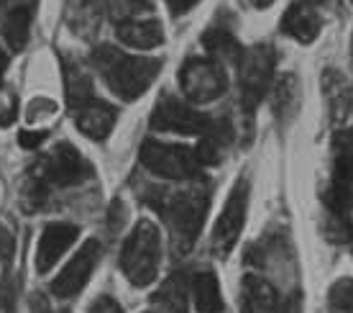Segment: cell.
<instances>
[{
  "label": "cell",
  "instance_id": "cell-1",
  "mask_svg": "<svg viewBox=\"0 0 353 313\" xmlns=\"http://www.w3.org/2000/svg\"><path fill=\"white\" fill-rule=\"evenodd\" d=\"M149 206L159 211L164 224L169 229L172 244L179 254H187L192 249L197 236L203 231L208 206H210V188L194 185L187 190H146L141 196Z\"/></svg>",
  "mask_w": 353,
  "mask_h": 313
},
{
  "label": "cell",
  "instance_id": "cell-7",
  "mask_svg": "<svg viewBox=\"0 0 353 313\" xmlns=\"http://www.w3.org/2000/svg\"><path fill=\"white\" fill-rule=\"evenodd\" d=\"M179 88L192 103H212L228 90V75L218 59L190 57L179 67Z\"/></svg>",
  "mask_w": 353,
  "mask_h": 313
},
{
  "label": "cell",
  "instance_id": "cell-18",
  "mask_svg": "<svg viewBox=\"0 0 353 313\" xmlns=\"http://www.w3.org/2000/svg\"><path fill=\"white\" fill-rule=\"evenodd\" d=\"M230 142H233V129L228 118H210V126L203 134V142L194 149V154L200 164H218Z\"/></svg>",
  "mask_w": 353,
  "mask_h": 313
},
{
  "label": "cell",
  "instance_id": "cell-9",
  "mask_svg": "<svg viewBox=\"0 0 353 313\" xmlns=\"http://www.w3.org/2000/svg\"><path fill=\"white\" fill-rule=\"evenodd\" d=\"M246 211H248V180L239 178L236 185L230 190L228 200L221 211V218L212 229V247L218 254H228L236 242H239L243 224H246Z\"/></svg>",
  "mask_w": 353,
  "mask_h": 313
},
{
  "label": "cell",
  "instance_id": "cell-17",
  "mask_svg": "<svg viewBox=\"0 0 353 313\" xmlns=\"http://www.w3.org/2000/svg\"><path fill=\"white\" fill-rule=\"evenodd\" d=\"M36 6L39 0H26V3H18L3 16V39L13 52H21L28 41V31L34 23Z\"/></svg>",
  "mask_w": 353,
  "mask_h": 313
},
{
  "label": "cell",
  "instance_id": "cell-21",
  "mask_svg": "<svg viewBox=\"0 0 353 313\" xmlns=\"http://www.w3.org/2000/svg\"><path fill=\"white\" fill-rule=\"evenodd\" d=\"M200 44H203L215 59H223V62L239 64L241 57H243V49H241L239 39L230 34L228 28H218V26L208 28V31L200 36Z\"/></svg>",
  "mask_w": 353,
  "mask_h": 313
},
{
  "label": "cell",
  "instance_id": "cell-15",
  "mask_svg": "<svg viewBox=\"0 0 353 313\" xmlns=\"http://www.w3.org/2000/svg\"><path fill=\"white\" fill-rule=\"evenodd\" d=\"M320 28H323V18L307 3H292L290 10L282 16V34L292 36L300 44H312L320 36Z\"/></svg>",
  "mask_w": 353,
  "mask_h": 313
},
{
  "label": "cell",
  "instance_id": "cell-13",
  "mask_svg": "<svg viewBox=\"0 0 353 313\" xmlns=\"http://www.w3.org/2000/svg\"><path fill=\"white\" fill-rule=\"evenodd\" d=\"M115 118H118V111L113 106H108L105 100H88L85 106L74 108V121H77V129L88 139H95V142H103L108 139V134L113 131Z\"/></svg>",
  "mask_w": 353,
  "mask_h": 313
},
{
  "label": "cell",
  "instance_id": "cell-32",
  "mask_svg": "<svg viewBox=\"0 0 353 313\" xmlns=\"http://www.w3.org/2000/svg\"><path fill=\"white\" fill-rule=\"evenodd\" d=\"M200 0H167L169 10H172V16H182V13H190V10L197 6Z\"/></svg>",
  "mask_w": 353,
  "mask_h": 313
},
{
  "label": "cell",
  "instance_id": "cell-31",
  "mask_svg": "<svg viewBox=\"0 0 353 313\" xmlns=\"http://www.w3.org/2000/svg\"><path fill=\"white\" fill-rule=\"evenodd\" d=\"M123 224H125V206L121 200H113V206H110V229L118 231Z\"/></svg>",
  "mask_w": 353,
  "mask_h": 313
},
{
  "label": "cell",
  "instance_id": "cell-16",
  "mask_svg": "<svg viewBox=\"0 0 353 313\" xmlns=\"http://www.w3.org/2000/svg\"><path fill=\"white\" fill-rule=\"evenodd\" d=\"M241 287V313H279V298L272 283L259 275H246Z\"/></svg>",
  "mask_w": 353,
  "mask_h": 313
},
{
  "label": "cell",
  "instance_id": "cell-26",
  "mask_svg": "<svg viewBox=\"0 0 353 313\" xmlns=\"http://www.w3.org/2000/svg\"><path fill=\"white\" fill-rule=\"evenodd\" d=\"M18 116V98L10 90H0V126H10Z\"/></svg>",
  "mask_w": 353,
  "mask_h": 313
},
{
  "label": "cell",
  "instance_id": "cell-19",
  "mask_svg": "<svg viewBox=\"0 0 353 313\" xmlns=\"http://www.w3.org/2000/svg\"><path fill=\"white\" fill-rule=\"evenodd\" d=\"M194 298V311L197 313H221L223 311V296L221 283L215 278L212 269H200L190 283Z\"/></svg>",
  "mask_w": 353,
  "mask_h": 313
},
{
  "label": "cell",
  "instance_id": "cell-4",
  "mask_svg": "<svg viewBox=\"0 0 353 313\" xmlns=\"http://www.w3.org/2000/svg\"><path fill=\"white\" fill-rule=\"evenodd\" d=\"M161 262V234L154 221L143 218L125 236L121 249V269L128 283L136 287L151 285L159 275Z\"/></svg>",
  "mask_w": 353,
  "mask_h": 313
},
{
  "label": "cell",
  "instance_id": "cell-6",
  "mask_svg": "<svg viewBox=\"0 0 353 313\" xmlns=\"http://www.w3.org/2000/svg\"><path fill=\"white\" fill-rule=\"evenodd\" d=\"M139 160L151 175L164 180H194L203 167L194 149H187L182 144H164L157 139H146L141 144Z\"/></svg>",
  "mask_w": 353,
  "mask_h": 313
},
{
  "label": "cell",
  "instance_id": "cell-25",
  "mask_svg": "<svg viewBox=\"0 0 353 313\" xmlns=\"http://www.w3.org/2000/svg\"><path fill=\"white\" fill-rule=\"evenodd\" d=\"M327 311L330 313H353V280L341 278L327 290Z\"/></svg>",
  "mask_w": 353,
  "mask_h": 313
},
{
  "label": "cell",
  "instance_id": "cell-23",
  "mask_svg": "<svg viewBox=\"0 0 353 313\" xmlns=\"http://www.w3.org/2000/svg\"><path fill=\"white\" fill-rule=\"evenodd\" d=\"M154 301L161 305L164 313H187V283L182 280V275L169 278L164 287L154 296Z\"/></svg>",
  "mask_w": 353,
  "mask_h": 313
},
{
  "label": "cell",
  "instance_id": "cell-36",
  "mask_svg": "<svg viewBox=\"0 0 353 313\" xmlns=\"http://www.w3.org/2000/svg\"><path fill=\"white\" fill-rule=\"evenodd\" d=\"M13 3H18V0H0V13L6 16V13L10 10V6H13Z\"/></svg>",
  "mask_w": 353,
  "mask_h": 313
},
{
  "label": "cell",
  "instance_id": "cell-12",
  "mask_svg": "<svg viewBox=\"0 0 353 313\" xmlns=\"http://www.w3.org/2000/svg\"><path fill=\"white\" fill-rule=\"evenodd\" d=\"M77 236H80V229L74 224H64V221L46 224V229L41 231V239L36 244V269L41 275L49 272L57 262L62 260L64 252L77 242Z\"/></svg>",
  "mask_w": 353,
  "mask_h": 313
},
{
  "label": "cell",
  "instance_id": "cell-24",
  "mask_svg": "<svg viewBox=\"0 0 353 313\" xmlns=\"http://www.w3.org/2000/svg\"><path fill=\"white\" fill-rule=\"evenodd\" d=\"M297 100H300V85L294 75H284L274 85V111L276 116H287L297 111Z\"/></svg>",
  "mask_w": 353,
  "mask_h": 313
},
{
  "label": "cell",
  "instance_id": "cell-8",
  "mask_svg": "<svg viewBox=\"0 0 353 313\" xmlns=\"http://www.w3.org/2000/svg\"><path fill=\"white\" fill-rule=\"evenodd\" d=\"M239 88L243 113H251L264 100L274 75V49L269 44H256L243 52L239 62Z\"/></svg>",
  "mask_w": 353,
  "mask_h": 313
},
{
  "label": "cell",
  "instance_id": "cell-27",
  "mask_svg": "<svg viewBox=\"0 0 353 313\" xmlns=\"http://www.w3.org/2000/svg\"><path fill=\"white\" fill-rule=\"evenodd\" d=\"M113 8L125 16V21L131 16H139V13H149L151 10V0H113Z\"/></svg>",
  "mask_w": 353,
  "mask_h": 313
},
{
  "label": "cell",
  "instance_id": "cell-34",
  "mask_svg": "<svg viewBox=\"0 0 353 313\" xmlns=\"http://www.w3.org/2000/svg\"><path fill=\"white\" fill-rule=\"evenodd\" d=\"M0 313H13V303L8 296H0Z\"/></svg>",
  "mask_w": 353,
  "mask_h": 313
},
{
  "label": "cell",
  "instance_id": "cell-30",
  "mask_svg": "<svg viewBox=\"0 0 353 313\" xmlns=\"http://www.w3.org/2000/svg\"><path fill=\"white\" fill-rule=\"evenodd\" d=\"M46 131H21L18 134V144L23 146V149H36V146H41L46 142Z\"/></svg>",
  "mask_w": 353,
  "mask_h": 313
},
{
  "label": "cell",
  "instance_id": "cell-37",
  "mask_svg": "<svg viewBox=\"0 0 353 313\" xmlns=\"http://www.w3.org/2000/svg\"><path fill=\"white\" fill-rule=\"evenodd\" d=\"M305 3H310V6H320V3H325V0H305Z\"/></svg>",
  "mask_w": 353,
  "mask_h": 313
},
{
  "label": "cell",
  "instance_id": "cell-14",
  "mask_svg": "<svg viewBox=\"0 0 353 313\" xmlns=\"http://www.w3.org/2000/svg\"><path fill=\"white\" fill-rule=\"evenodd\" d=\"M115 36L133 49H154L164 44V26L157 18H128L118 23Z\"/></svg>",
  "mask_w": 353,
  "mask_h": 313
},
{
  "label": "cell",
  "instance_id": "cell-11",
  "mask_svg": "<svg viewBox=\"0 0 353 313\" xmlns=\"http://www.w3.org/2000/svg\"><path fill=\"white\" fill-rule=\"evenodd\" d=\"M100 242L97 239H88L82 244L80 252L72 257L67 265L62 267V272L54 278L52 283V293L57 298H74L80 293L82 287L88 285V280L92 278V269L97 267L100 262Z\"/></svg>",
  "mask_w": 353,
  "mask_h": 313
},
{
  "label": "cell",
  "instance_id": "cell-5",
  "mask_svg": "<svg viewBox=\"0 0 353 313\" xmlns=\"http://www.w3.org/2000/svg\"><path fill=\"white\" fill-rule=\"evenodd\" d=\"M325 206L336 221L345 224L353 211V131H343L333 144V172L325 190Z\"/></svg>",
  "mask_w": 353,
  "mask_h": 313
},
{
  "label": "cell",
  "instance_id": "cell-33",
  "mask_svg": "<svg viewBox=\"0 0 353 313\" xmlns=\"http://www.w3.org/2000/svg\"><path fill=\"white\" fill-rule=\"evenodd\" d=\"M10 64V54L0 46V90H3V77H6V70H8Z\"/></svg>",
  "mask_w": 353,
  "mask_h": 313
},
{
  "label": "cell",
  "instance_id": "cell-3",
  "mask_svg": "<svg viewBox=\"0 0 353 313\" xmlns=\"http://www.w3.org/2000/svg\"><path fill=\"white\" fill-rule=\"evenodd\" d=\"M92 64L103 75L110 93L123 103L141 98L161 70V59L157 57H133V54L118 52L110 44L97 46L92 52Z\"/></svg>",
  "mask_w": 353,
  "mask_h": 313
},
{
  "label": "cell",
  "instance_id": "cell-10",
  "mask_svg": "<svg viewBox=\"0 0 353 313\" xmlns=\"http://www.w3.org/2000/svg\"><path fill=\"white\" fill-rule=\"evenodd\" d=\"M210 118L197 113L176 95H161L151 111V129L157 131H174V134H205Z\"/></svg>",
  "mask_w": 353,
  "mask_h": 313
},
{
  "label": "cell",
  "instance_id": "cell-22",
  "mask_svg": "<svg viewBox=\"0 0 353 313\" xmlns=\"http://www.w3.org/2000/svg\"><path fill=\"white\" fill-rule=\"evenodd\" d=\"M64 82H67V100H70L72 111L85 106L88 100L95 98V93H92V82H90V75L82 70L77 62L64 59Z\"/></svg>",
  "mask_w": 353,
  "mask_h": 313
},
{
  "label": "cell",
  "instance_id": "cell-2",
  "mask_svg": "<svg viewBox=\"0 0 353 313\" xmlns=\"http://www.w3.org/2000/svg\"><path fill=\"white\" fill-rule=\"evenodd\" d=\"M95 175L92 164L82 157L72 144H59L46 154L41 162H36L34 170L28 172V180L23 185V203L26 211H36L44 206L46 196L52 188H72L82 185Z\"/></svg>",
  "mask_w": 353,
  "mask_h": 313
},
{
  "label": "cell",
  "instance_id": "cell-38",
  "mask_svg": "<svg viewBox=\"0 0 353 313\" xmlns=\"http://www.w3.org/2000/svg\"><path fill=\"white\" fill-rule=\"evenodd\" d=\"M351 49H353V44H351Z\"/></svg>",
  "mask_w": 353,
  "mask_h": 313
},
{
  "label": "cell",
  "instance_id": "cell-29",
  "mask_svg": "<svg viewBox=\"0 0 353 313\" xmlns=\"http://www.w3.org/2000/svg\"><path fill=\"white\" fill-rule=\"evenodd\" d=\"M88 313H123V308H121V303H118L115 298L100 296V298H95V301L90 303Z\"/></svg>",
  "mask_w": 353,
  "mask_h": 313
},
{
  "label": "cell",
  "instance_id": "cell-28",
  "mask_svg": "<svg viewBox=\"0 0 353 313\" xmlns=\"http://www.w3.org/2000/svg\"><path fill=\"white\" fill-rule=\"evenodd\" d=\"M57 111V103L49 98H36L31 106H28V121H39V116H52Z\"/></svg>",
  "mask_w": 353,
  "mask_h": 313
},
{
  "label": "cell",
  "instance_id": "cell-39",
  "mask_svg": "<svg viewBox=\"0 0 353 313\" xmlns=\"http://www.w3.org/2000/svg\"><path fill=\"white\" fill-rule=\"evenodd\" d=\"M351 3H353V0H351Z\"/></svg>",
  "mask_w": 353,
  "mask_h": 313
},
{
  "label": "cell",
  "instance_id": "cell-35",
  "mask_svg": "<svg viewBox=\"0 0 353 313\" xmlns=\"http://www.w3.org/2000/svg\"><path fill=\"white\" fill-rule=\"evenodd\" d=\"M251 8H269L274 0H246Z\"/></svg>",
  "mask_w": 353,
  "mask_h": 313
},
{
  "label": "cell",
  "instance_id": "cell-20",
  "mask_svg": "<svg viewBox=\"0 0 353 313\" xmlns=\"http://www.w3.org/2000/svg\"><path fill=\"white\" fill-rule=\"evenodd\" d=\"M105 13V0H67V23L74 34H95Z\"/></svg>",
  "mask_w": 353,
  "mask_h": 313
}]
</instances>
